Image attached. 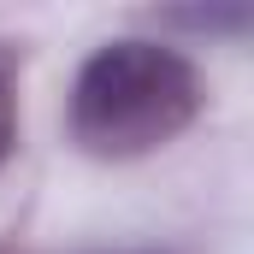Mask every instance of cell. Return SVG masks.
<instances>
[{
    "label": "cell",
    "instance_id": "obj_1",
    "mask_svg": "<svg viewBox=\"0 0 254 254\" xmlns=\"http://www.w3.org/2000/svg\"><path fill=\"white\" fill-rule=\"evenodd\" d=\"M201 113V71L166 42H107L71 83V136L95 160H142Z\"/></svg>",
    "mask_w": 254,
    "mask_h": 254
},
{
    "label": "cell",
    "instance_id": "obj_2",
    "mask_svg": "<svg viewBox=\"0 0 254 254\" xmlns=\"http://www.w3.org/2000/svg\"><path fill=\"white\" fill-rule=\"evenodd\" d=\"M12 136H18V71H12V54L0 48V160L12 154Z\"/></svg>",
    "mask_w": 254,
    "mask_h": 254
}]
</instances>
